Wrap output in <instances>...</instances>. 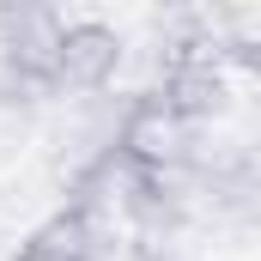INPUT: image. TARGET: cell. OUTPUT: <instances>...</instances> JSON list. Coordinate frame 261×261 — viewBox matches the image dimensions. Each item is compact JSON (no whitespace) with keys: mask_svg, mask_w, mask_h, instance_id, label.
<instances>
[{"mask_svg":"<svg viewBox=\"0 0 261 261\" xmlns=\"http://www.w3.org/2000/svg\"><path fill=\"white\" fill-rule=\"evenodd\" d=\"M140 261H158V255H140Z\"/></svg>","mask_w":261,"mask_h":261,"instance_id":"obj_4","label":"cell"},{"mask_svg":"<svg viewBox=\"0 0 261 261\" xmlns=\"http://www.w3.org/2000/svg\"><path fill=\"white\" fill-rule=\"evenodd\" d=\"M122 61V43L110 24H91V18H67L61 31V55H55V97L61 91H97Z\"/></svg>","mask_w":261,"mask_h":261,"instance_id":"obj_1","label":"cell"},{"mask_svg":"<svg viewBox=\"0 0 261 261\" xmlns=\"http://www.w3.org/2000/svg\"><path fill=\"white\" fill-rule=\"evenodd\" d=\"M18 261H103V225H91L79 213H61L18 249Z\"/></svg>","mask_w":261,"mask_h":261,"instance_id":"obj_3","label":"cell"},{"mask_svg":"<svg viewBox=\"0 0 261 261\" xmlns=\"http://www.w3.org/2000/svg\"><path fill=\"white\" fill-rule=\"evenodd\" d=\"M195 189H206V200L231 219H261V158L255 152H219L200 164Z\"/></svg>","mask_w":261,"mask_h":261,"instance_id":"obj_2","label":"cell"}]
</instances>
